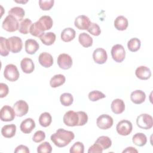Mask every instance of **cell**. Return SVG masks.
<instances>
[{
    "label": "cell",
    "instance_id": "20",
    "mask_svg": "<svg viewBox=\"0 0 153 153\" xmlns=\"http://www.w3.org/2000/svg\"><path fill=\"white\" fill-rule=\"evenodd\" d=\"M112 111L115 114H120L125 110V103L122 99H115L111 105Z\"/></svg>",
    "mask_w": 153,
    "mask_h": 153
},
{
    "label": "cell",
    "instance_id": "41",
    "mask_svg": "<svg viewBox=\"0 0 153 153\" xmlns=\"http://www.w3.org/2000/svg\"><path fill=\"white\" fill-rule=\"evenodd\" d=\"M38 3L41 9H42L44 11H47V10H50L53 7L54 1V0H48V1L39 0Z\"/></svg>",
    "mask_w": 153,
    "mask_h": 153
},
{
    "label": "cell",
    "instance_id": "12",
    "mask_svg": "<svg viewBox=\"0 0 153 153\" xmlns=\"http://www.w3.org/2000/svg\"><path fill=\"white\" fill-rule=\"evenodd\" d=\"M10 50L13 53H19L23 48L22 40L20 37L13 36L8 39Z\"/></svg>",
    "mask_w": 153,
    "mask_h": 153
},
{
    "label": "cell",
    "instance_id": "8",
    "mask_svg": "<svg viewBox=\"0 0 153 153\" xmlns=\"http://www.w3.org/2000/svg\"><path fill=\"white\" fill-rule=\"evenodd\" d=\"M113 123V118L108 114L100 115L96 120L97 127L102 130L109 129L112 126Z\"/></svg>",
    "mask_w": 153,
    "mask_h": 153
},
{
    "label": "cell",
    "instance_id": "31",
    "mask_svg": "<svg viewBox=\"0 0 153 153\" xmlns=\"http://www.w3.org/2000/svg\"><path fill=\"white\" fill-rule=\"evenodd\" d=\"M56 36L54 33L49 32L45 33L40 37L41 42L45 45H51L56 41Z\"/></svg>",
    "mask_w": 153,
    "mask_h": 153
},
{
    "label": "cell",
    "instance_id": "48",
    "mask_svg": "<svg viewBox=\"0 0 153 153\" xmlns=\"http://www.w3.org/2000/svg\"><path fill=\"white\" fill-rule=\"evenodd\" d=\"M123 153H124V152H138V151L135 148H133L132 146H129V147L126 148V149H124L123 151Z\"/></svg>",
    "mask_w": 153,
    "mask_h": 153
},
{
    "label": "cell",
    "instance_id": "16",
    "mask_svg": "<svg viewBox=\"0 0 153 153\" xmlns=\"http://www.w3.org/2000/svg\"><path fill=\"white\" fill-rule=\"evenodd\" d=\"M135 75L140 79L146 80L151 76V71L149 68L145 66H140L136 68Z\"/></svg>",
    "mask_w": 153,
    "mask_h": 153
},
{
    "label": "cell",
    "instance_id": "3",
    "mask_svg": "<svg viewBox=\"0 0 153 153\" xmlns=\"http://www.w3.org/2000/svg\"><path fill=\"white\" fill-rule=\"evenodd\" d=\"M4 76L7 80L14 82L19 79L20 74L16 65L13 64H8L5 67Z\"/></svg>",
    "mask_w": 153,
    "mask_h": 153
},
{
    "label": "cell",
    "instance_id": "14",
    "mask_svg": "<svg viewBox=\"0 0 153 153\" xmlns=\"http://www.w3.org/2000/svg\"><path fill=\"white\" fill-rule=\"evenodd\" d=\"M91 23L90 19L85 15H80L76 17L75 26L79 30H87Z\"/></svg>",
    "mask_w": 153,
    "mask_h": 153
},
{
    "label": "cell",
    "instance_id": "45",
    "mask_svg": "<svg viewBox=\"0 0 153 153\" xmlns=\"http://www.w3.org/2000/svg\"><path fill=\"white\" fill-rule=\"evenodd\" d=\"M8 91L9 89L8 85L5 83L1 82L0 84V97L3 98L5 97L8 94Z\"/></svg>",
    "mask_w": 153,
    "mask_h": 153
},
{
    "label": "cell",
    "instance_id": "43",
    "mask_svg": "<svg viewBox=\"0 0 153 153\" xmlns=\"http://www.w3.org/2000/svg\"><path fill=\"white\" fill-rule=\"evenodd\" d=\"M45 132L42 130H38L34 133L32 137V140L33 142L36 143H39L43 141L45 139Z\"/></svg>",
    "mask_w": 153,
    "mask_h": 153
},
{
    "label": "cell",
    "instance_id": "25",
    "mask_svg": "<svg viewBox=\"0 0 153 153\" xmlns=\"http://www.w3.org/2000/svg\"><path fill=\"white\" fill-rule=\"evenodd\" d=\"M128 25V20L123 16H118L114 21V26L118 30H124Z\"/></svg>",
    "mask_w": 153,
    "mask_h": 153
},
{
    "label": "cell",
    "instance_id": "49",
    "mask_svg": "<svg viewBox=\"0 0 153 153\" xmlns=\"http://www.w3.org/2000/svg\"><path fill=\"white\" fill-rule=\"evenodd\" d=\"M16 2H17V3H22V4H25V3H27L28 2V1H15Z\"/></svg>",
    "mask_w": 153,
    "mask_h": 153
},
{
    "label": "cell",
    "instance_id": "42",
    "mask_svg": "<svg viewBox=\"0 0 153 153\" xmlns=\"http://www.w3.org/2000/svg\"><path fill=\"white\" fill-rule=\"evenodd\" d=\"M87 31L94 36H99L101 33V29L99 26L95 23L91 22L88 28L87 29Z\"/></svg>",
    "mask_w": 153,
    "mask_h": 153
},
{
    "label": "cell",
    "instance_id": "11",
    "mask_svg": "<svg viewBox=\"0 0 153 153\" xmlns=\"http://www.w3.org/2000/svg\"><path fill=\"white\" fill-rule=\"evenodd\" d=\"M57 65L62 69H69L72 65V57L68 54H60L57 57Z\"/></svg>",
    "mask_w": 153,
    "mask_h": 153
},
{
    "label": "cell",
    "instance_id": "39",
    "mask_svg": "<svg viewBox=\"0 0 153 153\" xmlns=\"http://www.w3.org/2000/svg\"><path fill=\"white\" fill-rule=\"evenodd\" d=\"M52 151V147L49 142H44L37 147L38 153H50Z\"/></svg>",
    "mask_w": 153,
    "mask_h": 153
},
{
    "label": "cell",
    "instance_id": "19",
    "mask_svg": "<svg viewBox=\"0 0 153 153\" xmlns=\"http://www.w3.org/2000/svg\"><path fill=\"white\" fill-rule=\"evenodd\" d=\"M20 67L22 71L25 74H30L35 69V65L30 58H24L20 62Z\"/></svg>",
    "mask_w": 153,
    "mask_h": 153
},
{
    "label": "cell",
    "instance_id": "32",
    "mask_svg": "<svg viewBox=\"0 0 153 153\" xmlns=\"http://www.w3.org/2000/svg\"><path fill=\"white\" fill-rule=\"evenodd\" d=\"M8 39L2 36L0 37V54L2 56H7L10 51Z\"/></svg>",
    "mask_w": 153,
    "mask_h": 153
},
{
    "label": "cell",
    "instance_id": "15",
    "mask_svg": "<svg viewBox=\"0 0 153 153\" xmlns=\"http://www.w3.org/2000/svg\"><path fill=\"white\" fill-rule=\"evenodd\" d=\"M35 127V121L31 118L24 120L20 124V130L25 134H29L32 131Z\"/></svg>",
    "mask_w": 153,
    "mask_h": 153
},
{
    "label": "cell",
    "instance_id": "28",
    "mask_svg": "<svg viewBox=\"0 0 153 153\" xmlns=\"http://www.w3.org/2000/svg\"><path fill=\"white\" fill-rule=\"evenodd\" d=\"M133 143L138 146H143L147 142V137L146 135L142 133H137L134 134L132 137Z\"/></svg>",
    "mask_w": 153,
    "mask_h": 153
},
{
    "label": "cell",
    "instance_id": "44",
    "mask_svg": "<svg viewBox=\"0 0 153 153\" xmlns=\"http://www.w3.org/2000/svg\"><path fill=\"white\" fill-rule=\"evenodd\" d=\"M79 115V123L78 126H82L85 125L88 121V115L84 111L77 112Z\"/></svg>",
    "mask_w": 153,
    "mask_h": 153
},
{
    "label": "cell",
    "instance_id": "1",
    "mask_svg": "<svg viewBox=\"0 0 153 153\" xmlns=\"http://www.w3.org/2000/svg\"><path fill=\"white\" fill-rule=\"evenodd\" d=\"M74 137V132L65 130L63 128H59L51 136L50 139L56 146L62 148L69 144Z\"/></svg>",
    "mask_w": 153,
    "mask_h": 153
},
{
    "label": "cell",
    "instance_id": "36",
    "mask_svg": "<svg viewBox=\"0 0 153 153\" xmlns=\"http://www.w3.org/2000/svg\"><path fill=\"white\" fill-rule=\"evenodd\" d=\"M38 21L41 24L45 30L50 29L53 25V19L49 16H43Z\"/></svg>",
    "mask_w": 153,
    "mask_h": 153
},
{
    "label": "cell",
    "instance_id": "26",
    "mask_svg": "<svg viewBox=\"0 0 153 153\" xmlns=\"http://www.w3.org/2000/svg\"><path fill=\"white\" fill-rule=\"evenodd\" d=\"M66 81L65 76L62 74H57L54 75L50 81V85L53 88L58 87L63 85Z\"/></svg>",
    "mask_w": 153,
    "mask_h": 153
},
{
    "label": "cell",
    "instance_id": "37",
    "mask_svg": "<svg viewBox=\"0 0 153 153\" xmlns=\"http://www.w3.org/2000/svg\"><path fill=\"white\" fill-rule=\"evenodd\" d=\"M60 101L64 106H69L71 105L74 102L73 96L69 93H65L61 94L60 97Z\"/></svg>",
    "mask_w": 153,
    "mask_h": 153
},
{
    "label": "cell",
    "instance_id": "46",
    "mask_svg": "<svg viewBox=\"0 0 153 153\" xmlns=\"http://www.w3.org/2000/svg\"><path fill=\"white\" fill-rule=\"evenodd\" d=\"M103 149L97 143H94L92 146H91L88 150V153H93V152H98V153H102L103 152Z\"/></svg>",
    "mask_w": 153,
    "mask_h": 153
},
{
    "label": "cell",
    "instance_id": "47",
    "mask_svg": "<svg viewBox=\"0 0 153 153\" xmlns=\"http://www.w3.org/2000/svg\"><path fill=\"white\" fill-rule=\"evenodd\" d=\"M14 152L15 153H19V152L29 153V149L26 146L20 145L16 147V149L14 150Z\"/></svg>",
    "mask_w": 153,
    "mask_h": 153
},
{
    "label": "cell",
    "instance_id": "22",
    "mask_svg": "<svg viewBox=\"0 0 153 153\" xmlns=\"http://www.w3.org/2000/svg\"><path fill=\"white\" fill-rule=\"evenodd\" d=\"M45 29L41 24L38 22H36L33 23L30 29V33L34 36L40 38L45 33Z\"/></svg>",
    "mask_w": 153,
    "mask_h": 153
},
{
    "label": "cell",
    "instance_id": "13",
    "mask_svg": "<svg viewBox=\"0 0 153 153\" xmlns=\"http://www.w3.org/2000/svg\"><path fill=\"white\" fill-rule=\"evenodd\" d=\"M94 61L97 64H103L108 59V55L106 50L102 48H97L94 50L93 53Z\"/></svg>",
    "mask_w": 153,
    "mask_h": 153
},
{
    "label": "cell",
    "instance_id": "9",
    "mask_svg": "<svg viewBox=\"0 0 153 153\" xmlns=\"http://www.w3.org/2000/svg\"><path fill=\"white\" fill-rule=\"evenodd\" d=\"M13 108L15 112L16 115L22 117L28 112L29 105L25 100H19L14 104Z\"/></svg>",
    "mask_w": 153,
    "mask_h": 153
},
{
    "label": "cell",
    "instance_id": "7",
    "mask_svg": "<svg viewBox=\"0 0 153 153\" xmlns=\"http://www.w3.org/2000/svg\"><path fill=\"white\" fill-rule=\"evenodd\" d=\"M133 129L132 123L127 120L119 121L116 126L117 133L121 136H127L131 132Z\"/></svg>",
    "mask_w": 153,
    "mask_h": 153
},
{
    "label": "cell",
    "instance_id": "35",
    "mask_svg": "<svg viewBox=\"0 0 153 153\" xmlns=\"http://www.w3.org/2000/svg\"><path fill=\"white\" fill-rule=\"evenodd\" d=\"M141 45V42L139 38H131L127 42V48L131 52H136L138 51Z\"/></svg>",
    "mask_w": 153,
    "mask_h": 153
},
{
    "label": "cell",
    "instance_id": "17",
    "mask_svg": "<svg viewBox=\"0 0 153 153\" xmlns=\"http://www.w3.org/2000/svg\"><path fill=\"white\" fill-rule=\"evenodd\" d=\"M39 63L44 68H50L53 64V58L52 56L47 52L41 53L38 57Z\"/></svg>",
    "mask_w": 153,
    "mask_h": 153
},
{
    "label": "cell",
    "instance_id": "2",
    "mask_svg": "<svg viewBox=\"0 0 153 153\" xmlns=\"http://www.w3.org/2000/svg\"><path fill=\"white\" fill-rule=\"evenodd\" d=\"M137 126L145 130H148L153 126V120L151 115L148 114H142L136 118Z\"/></svg>",
    "mask_w": 153,
    "mask_h": 153
},
{
    "label": "cell",
    "instance_id": "27",
    "mask_svg": "<svg viewBox=\"0 0 153 153\" xmlns=\"http://www.w3.org/2000/svg\"><path fill=\"white\" fill-rule=\"evenodd\" d=\"M8 14L15 17L18 21H22L25 15V12L23 8L19 7H14L11 8L9 11Z\"/></svg>",
    "mask_w": 153,
    "mask_h": 153
},
{
    "label": "cell",
    "instance_id": "5",
    "mask_svg": "<svg viewBox=\"0 0 153 153\" xmlns=\"http://www.w3.org/2000/svg\"><path fill=\"white\" fill-rule=\"evenodd\" d=\"M111 53L113 60L118 63L122 62L126 57L125 49L121 44L114 45L112 47Z\"/></svg>",
    "mask_w": 153,
    "mask_h": 153
},
{
    "label": "cell",
    "instance_id": "6",
    "mask_svg": "<svg viewBox=\"0 0 153 153\" xmlns=\"http://www.w3.org/2000/svg\"><path fill=\"white\" fill-rule=\"evenodd\" d=\"M63 121L64 124L67 126H78L79 115L78 112L74 111H69L66 112L63 116Z\"/></svg>",
    "mask_w": 153,
    "mask_h": 153
},
{
    "label": "cell",
    "instance_id": "40",
    "mask_svg": "<svg viewBox=\"0 0 153 153\" xmlns=\"http://www.w3.org/2000/svg\"><path fill=\"white\" fill-rule=\"evenodd\" d=\"M69 152L71 153H83L84 152V146L81 142H76L71 147Z\"/></svg>",
    "mask_w": 153,
    "mask_h": 153
},
{
    "label": "cell",
    "instance_id": "18",
    "mask_svg": "<svg viewBox=\"0 0 153 153\" xmlns=\"http://www.w3.org/2000/svg\"><path fill=\"white\" fill-rule=\"evenodd\" d=\"M146 94L144 91L140 90H136L131 92L130 94V99L134 104H141L145 102Z\"/></svg>",
    "mask_w": 153,
    "mask_h": 153
},
{
    "label": "cell",
    "instance_id": "29",
    "mask_svg": "<svg viewBox=\"0 0 153 153\" xmlns=\"http://www.w3.org/2000/svg\"><path fill=\"white\" fill-rule=\"evenodd\" d=\"M78 41L80 44L84 47H89L93 45V38L85 32L81 33L78 36Z\"/></svg>",
    "mask_w": 153,
    "mask_h": 153
},
{
    "label": "cell",
    "instance_id": "21",
    "mask_svg": "<svg viewBox=\"0 0 153 153\" xmlns=\"http://www.w3.org/2000/svg\"><path fill=\"white\" fill-rule=\"evenodd\" d=\"M39 45L37 41L33 39H28L25 43V51L29 54H35L39 49Z\"/></svg>",
    "mask_w": 153,
    "mask_h": 153
},
{
    "label": "cell",
    "instance_id": "10",
    "mask_svg": "<svg viewBox=\"0 0 153 153\" xmlns=\"http://www.w3.org/2000/svg\"><path fill=\"white\" fill-rule=\"evenodd\" d=\"M16 117L15 112L13 108L9 105L4 106L0 111V117L2 121H11Z\"/></svg>",
    "mask_w": 153,
    "mask_h": 153
},
{
    "label": "cell",
    "instance_id": "30",
    "mask_svg": "<svg viewBox=\"0 0 153 153\" xmlns=\"http://www.w3.org/2000/svg\"><path fill=\"white\" fill-rule=\"evenodd\" d=\"M32 24V22L30 19H23L19 23V26L18 29L19 32L23 34H27L30 32V29Z\"/></svg>",
    "mask_w": 153,
    "mask_h": 153
},
{
    "label": "cell",
    "instance_id": "38",
    "mask_svg": "<svg viewBox=\"0 0 153 153\" xmlns=\"http://www.w3.org/2000/svg\"><path fill=\"white\" fill-rule=\"evenodd\" d=\"M88 99L90 100L92 102H96L99 99H103L106 97L105 94H103L102 92L98 91V90H94L91 91L88 93Z\"/></svg>",
    "mask_w": 153,
    "mask_h": 153
},
{
    "label": "cell",
    "instance_id": "23",
    "mask_svg": "<svg viewBox=\"0 0 153 153\" xmlns=\"http://www.w3.org/2000/svg\"><path fill=\"white\" fill-rule=\"evenodd\" d=\"M76 35L75 30L71 27H66L61 32V39L63 41L68 42L73 40Z\"/></svg>",
    "mask_w": 153,
    "mask_h": 153
},
{
    "label": "cell",
    "instance_id": "33",
    "mask_svg": "<svg viewBox=\"0 0 153 153\" xmlns=\"http://www.w3.org/2000/svg\"><path fill=\"white\" fill-rule=\"evenodd\" d=\"M52 122V117L49 112L42 113L39 117V123L43 127H48Z\"/></svg>",
    "mask_w": 153,
    "mask_h": 153
},
{
    "label": "cell",
    "instance_id": "24",
    "mask_svg": "<svg viewBox=\"0 0 153 153\" xmlns=\"http://www.w3.org/2000/svg\"><path fill=\"white\" fill-rule=\"evenodd\" d=\"M16 132V126L14 124L5 125L1 128L2 135L6 138H11L14 136Z\"/></svg>",
    "mask_w": 153,
    "mask_h": 153
},
{
    "label": "cell",
    "instance_id": "34",
    "mask_svg": "<svg viewBox=\"0 0 153 153\" xmlns=\"http://www.w3.org/2000/svg\"><path fill=\"white\" fill-rule=\"evenodd\" d=\"M95 143L99 144L103 149H107L112 145L111 139L106 136H102L99 137L95 141Z\"/></svg>",
    "mask_w": 153,
    "mask_h": 153
},
{
    "label": "cell",
    "instance_id": "4",
    "mask_svg": "<svg viewBox=\"0 0 153 153\" xmlns=\"http://www.w3.org/2000/svg\"><path fill=\"white\" fill-rule=\"evenodd\" d=\"M2 28L10 32H15L19 29V21L13 16L8 15L4 20L2 25Z\"/></svg>",
    "mask_w": 153,
    "mask_h": 153
}]
</instances>
